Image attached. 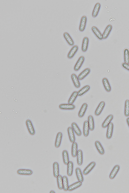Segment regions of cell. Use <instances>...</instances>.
Wrapping results in <instances>:
<instances>
[{
	"mask_svg": "<svg viewBox=\"0 0 129 193\" xmlns=\"http://www.w3.org/2000/svg\"><path fill=\"white\" fill-rule=\"evenodd\" d=\"M26 125L29 134L33 135L35 133V131L31 121L28 119L26 121Z\"/></svg>",
	"mask_w": 129,
	"mask_h": 193,
	"instance_id": "obj_1",
	"label": "cell"
},
{
	"mask_svg": "<svg viewBox=\"0 0 129 193\" xmlns=\"http://www.w3.org/2000/svg\"><path fill=\"white\" fill-rule=\"evenodd\" d=\"M17 173L20 175H30L33 174V172L30 169H21L18 170Z\"/></svg>",
	"mask_w": 129,
	"mask_h": 193,
	"instance_id": "obj_8",
	"label": "cell"
},
{
	"mask_svg": "<svg viewBox=\"0 0 129 193\" xmlns=\"http://www.w3.org/2000/svg\"><path fill=\"white\" fill-rule=\"evenodd\" d=\"M62 136V134L61 132H59L57 133L55 143V146L56 148H58L60 146Z\"/></svg>",
	"mask_w": 129,
	"mask_h": 193,
	"instance_id": "obj_15",
	"label": "cell"
},
{
	"mask_svg": "<svg viewBox=\"0 0 129 193\" xmlns=\"http://www.w3.org/2000/svg\"><path fill=\"white\" fill-rule=\"evenodd\" d=\"M119 169L120 166L118 165H116L114 167L109 175V178L110 179H113L115 178Z\"/></svg>",
	"mask_w": 129,
	"mask_h": 193,
	"instance_id": "obj_12",
	"label": "cell"
},
{
	"mask_svg": "<svg viewBox=\"0 0 129 193\" xmlns=\"http://www.w3.org/2000/svg\"><path fill=\"white\" fill-rule=\"evenodd\" d=\"M71 78L75 87L77 88H79L80 83L76 75L75 74H73L71 75Z\"/></svg>",
	"mask_w": 129,
	"mask_h": 193,
	"instance_id": "obj_16",
	"label": "cell"
},
{
	"mask_svg": "<svg viewBox=\"0 0 129 193\" xmlns=\"http://www.w3.org/2000/svg\"><path fill=\"white\" fill-rule=\"evenodd\" d=\"M67 130L69 140L71 142L73 143L75 140L73 129L72 127H68Z\"/></svg>",
	"mask_w": 129,
	"mask_h": 193,
	"instance_id": "obj_13",
	"label": "cell"
},
{
	"mask_svg": "<svg viewBox=\"0 0 129 193\" xmlns=\"http://www.w3.org/2000/svg\"><path fill=\"white\" fill-rule=\"evenodd\" d=\"M103 84L106 90L108 92H110L111 90V88L108 80L105 77L103 78L102 80Z\"/></svg>",
	"mask_w": 129,
	"mask_h": 193,
	"instance_id": "obj_17",
	"label": "cell"
},
{
	"mask_svg": "<svg viewBox=\"0 0 129 193\" xmlns=\"http://www.w3.org/2000/svg\"><path fill=\"white\" fill-rule=\"evenodd\" d=\"M90 69L86 68L84 69L78 75V78L79 80H81L83 79L90 72Z\"/></svg>",
	"mask_w": 129,
	"mask_h": 193,
	"instance_id": "obj_14",
	"label": "cell"
},
{
	"mask_svg": "<svg viewBox=\"0 0 129 193\" xmlns=\"http://www.w3.org/2000/svg\"><path fill=\"white\" fill-rule=\"evenodd\" d=\"M57 180L58 188L60 189H62L63 188V184L62 176L59 175L57 177Z\"/></svg>",
	"mask_w": 129,
	"mask_h": 193,
	"instance_id": "obj_38",
	"label": "cell"
},
{
	"mask_svg": "<svg viewBox=\"0 0 129 193\" xmlns=\"http://www.w3.org/2000/svg\"><path fill=\"white\" fill-rule=\"evenodd\" d=\"M84 60V57L83 56H81L79 58L74 67V69L75 71H77L79 70Z\"/></svg>",
	"mask_w": 129,
	"mask_h": 193,
	"instance_id": "obj_3",
	"label": "cell"
},
{
	"mask_svg": "<svg viewBox=\"0 0 129 193\" xmlns=\"http://www.w3.org/2000/svg\"><path fill=\"white\" fill-rule=\"evenodd\" d=\"M91 30L94 35L99 40L103 39V35L101 32L95 26H93L91 28Z\"/></svg>",
	"mask_w": 129,
	"mask_h": 193,
	"instance_id": "obj_5",
	"label": "cell"
},
{
	"mask_svg": "<svg viewBox=\"0 0 129 193\" xmlns=\"http://www.w3.org/2000/svg\"><path fill=\"white\" fill-rule=\"evenodd\" d=\"M124 62L129 64V50L127 48L124 49L123 51Z\"/></svg>",
	"mask_w": 129,
	"mask_h": 193,
	"instance_id": "obj_33",
	"label": "cell"
},
{
	"mask_svg": "<svg viewBox=\"0 0 129 193\" xmlns=\"http://www.w3.org/2000/svg\"><path fill=\"white\" fill-rule=\"evenodd\" d=\"M101 4L99 3H97L95 4L92 13V16L93 17H95L97 16Z\"/></svg>",
	"mask_w": 129,
	"mask_h": 193,
	"instance_id": "obj_26",
	"label": "cell"
},
{
	"mask_svg": "<svg viewBox=\"0 0 129 193\" xmlns=\"http://www.w3.org/2000/svg\"><path fill=\"white\" fill-rule=\"evenodd\" d=\"M71 126L73 130L77 135L80 136L82 134L81 131L77 124L75 122H73Z\"/></svg>",
	"mask_w": 129,
	"mask_h": 193,
	"instance_id": "obj_30",
	"label": "cell"
},
{
	"mask_svg": "<svg viewBox=\"0 0 129 193\" xmlns=\"http://www.w3.org/2000/svg\"><path fill=\"white\" fill-rule=\"evenodd\" d=\"M95 164L94 162H91L83 170V174L84 175H87L88 174L94 167Z\"/></svg>",
	"mask_w": 129,
	"mask_h": 193,
	"instance_id": "obj_6",
	"label": "cell"
},
{
	"mask_svg": "<svg viewBox=\"0 0 129 193\" xmlns=\"http://www.w3.org/2000/svg\"><path fill=\"white\" fill-rule=\"evenodd\" d=\"M63 189L65 191L68 190V180L67 177L66 176L62 177Z\"/></svg>",
	"mask_w": 129,
	"mask_h": 193,
	"instance_id": "obj_37",
	"label": "cell"
},
{
	"mask_svg": "<svg viewBox=\"0 0 129 193\" xmlns=\"http://www.w3.org/2000/svg\"><path fill=\"white\" fill-rule=\"evenodd\" d=\"M90 86L89 85H86L81 88L77 92L78 96H81L87 92L90 89Z\"/></svg>",
	"mask_w": 129,
	"mask_h": 193,
	"instance_id": "obj_20",
	"label": "cell"
},
{
	"mask_svg": "<svg viewBox=\"0 0 129 193\" xmlns=\"http://www.w3.org/2000/svg\"><path fill=\"white\" fill-rule=\"evenodd\" d=\"M88 119L89 129L91 131H92L94 128V123L92 116L91 115H89Z\"/></svg>",
	"mask_w": 129,
	"mask_h": 193,
	"instance_id": "obj_32",
	"label": "cell"
},
{
	"mask_svg": "<svg viewBox=\"0 0 129 193\" xmlns=\"http://www.w3.org/2000/svg\"><path fill=\"white\" fill-rule=\"evenodd\" d=\"M78 145L76 142L73 143L72 147V155L73 157H75L77 155Z\"/></svg>",
	"mask_w": 129,
	"mask_h": 193,
	"instance_id": "obj_31",
	"label": "cell"
},
{
	"mask_svg": "<svg viewBox=\"0 0 129 193\" xmlns=\"http://www.w3.org/2000/svg\"><path fill=\"white\" fill-rule=\"evenodd\" d=\"M89 39L87 37H85L83 39L82 45L81 50L83 52H86L88 49Z\"/></svg>",
	"mask_w": 129,
	"mask_h": 193,
	"instance_id": "obj_11",
	"label": "cell"
},
{
	"mask_svg": "<svg viewBox=\"0 0 129 193\" xmlns=\"http://www.w3.org/2000/svg\"><path fill=\"white\" fill-rule=\"evenodd\" d=\"M124 114L126 117L129 116V100H126L125 102Z\"/></svg>",
	"mask_w": 129,
	"mask_h": 193,
	"instance_id": "obj_39",
	"label": "cell"
},
{
	"mask_svg": "<svg viewBox=\"0 0 129 193\" xmlns=\"http://www.w3.org/2000/svg\"><path fill=\"white\" fill-rule=\"evenodd\" d=\"M87 104L86 103H84L82 105L78 113L79 117L81 118L84 116L87 108Z\"/></svg>",
	"mask_w": 129,
	"mask_h": 193,
	"instance_id": "obj_22",
	"label": "cell"
},
{
	"mask_svg": "<svg viewBox=\"0 0 129 193\" xmlns=\"http://www.w3.org/2000/svg\"><path fill=\"white\" fill-rule=\"evenodd\" d=\"M87 21V18L86 16H83L82 17L79 27V30L80 31H83L85 29Z\"/></svg>",
	"mask_w": 129,
	"mask_h": 193,
	"instance_id": "obj_2",
	"label": "cell"
},
{
	"mask_svg": "<svg viewBox=\"0 0 129 193\" xmlns=\"http://www.w3.org/2000/svg\"><path fill=\"white\" fill-rule=\"evenodd\" d=\"M75 107L74 105L69 104H61L59 106V108L62 110H72L74 109Z\"/></svg>",
	"mask_w": 129,
	"mask_h": 193,
	"instance_id": "obj_10",
	"label": "cell"
},
{
	"mask_svg": "<svg viewBox=\"0 0 129 193\" xmlns=\"http://www.w3.org/2000/svg\"><path fill=\"white\" fill-rule=\"evenodd\" d=\"M112 29V26L110 24L108 25L105 28L103 34V39H106L109 35Z\"/></svg>",
	"mask_w": 129,
	"mask_h": 193,
	"instance_id": "obj_21",
	"label": "cell"
},
{
	"mask_svg": "<svg viewBox=\"0 0 129 193\" xmlns=\"http://www.w3.org/2000/svg\"><path fill=\"white\" fill-rule=\"evenodd\" d=\"M53 175L55 177L57 178L59 175V164L58 162H54L53 164Z\"/></svg>",
	"mask_w": 129,
	"mask_h": 193,
	"instance_id": "obj_24",
	"label": "cell"
},
{
	"mask_svg": "<svg viewBox=\"0 0 129 193\" xmlns=\"http://www.w3.org/2000/svg\"><path fill=\"white\" fill-rule=\"evenodd\" d=\"M89 129L88 121H85L84 122L83 127V134L85 136L87 137L88 135Z\"/></svg>",
	"mask_w": 129,
	"mask_h": 193,
	"instance_id": "obj_28",
	"label": "cell"
},
{
	"mask_svg": "<svg viewBox=\"0 0 129 193\" xmlns=\"http://www.w3.org/2000/svg\"><path fill=\"white\" fill-rule=\"evenodd\" d=\"M50 193H55V192L54 191H53V190H51L50 191Z\"/></svg>",
	"mask_w": 129,
	"mask_h": 193,
	"instance_id": "obj_42",
	"label": "cell"
},
{
	"mask_svg": "<svg viewBox=\"0 0 129 193\" xmlns=\"http://www.w3.org/2000/svg\"><path fill=\"white\" fill-rule=\"evenodd\" d=\"M63 35L65 39L69 45L72 46L74 45V41L68 33L64 32L63 33Z\"/></svg>",
	"mask_w": 129,
	"mask_h": 193,
	"instance_id": "obj_18",
	"label": "cell"
},
{
	"mask_svg": "<svg viewBox=\"0 0 129 193\" xmlns=\"http://www.w3.org/2000/svg\"><path fill=\"white\" fill-rule=\"evenodd\" d=\"M113 118V116L112 115H108L105 119L102 124V127L103 128H105L107 127L109 124L111 122Z\"/></svg>",
	"mask_w": 129,
	"mask_h": 193,
	"instance_id": "obj_19",
	"label": "cell"
},
{
	"mask_svg": "<svg viewBox=\"0 0 129 193\" xmlns=\"http://www.w3.org/2000/svg\"><path fill=\"white\" fill-rule=\"evenodd\" d=\"M67 165V174L68 176H71L72 175L73 172V163L72 162L70 161Z\"/></svg>",
	"mask_w": 129,
	"mask_h": 193,
	"instance_id": "obj_34",
	"label": "cell"
},
{
	"mask_svg": "<svg viewBox=\"0 0 129 193\" xmlns=\"http://www.w3.org/2000/svg\"><path fill=\"white\" fill-rule=\"evenodd\" d=\"M77 161L78 165H81L83 162V153L81 150L78 151L77 154Z\"/></svg>",
	"mask_w": 129,
	"mask_h": 193,
	"instance_id": "obj_25",
	"label": "cell"
},
{
	"mask_svg": "<svg viewBox=\"0 0 129 193\" xmlns=\"http://www.w3.org/2000/svg\"><path fill=\"white\" fill-rule=\"evenodd\" d=\"M76 175L79 181L82 182L83 181V178L80 168H77L75 170Z\"/></svg>",
	"mask_w": 129,
	"mask_h": 193,
	"instance_id": "obj_29",
	"label": "cell"
},
{
	"mask_svg": "<svg viewBox=\"0 0 129 193\" xmlns=\"http://www.w3.org/2000/svg\"><path fill=\"white\" fill-rule=\"evenodd\" d=\"M62 156L63 163L65 165H67L69 162L68 152L66 150H64L62 152Z\"/></svg>",
	"mask_w": 129,
	"mask_h": 193,
	"instance_id": "obj_36",
	"label": "cell"
},
{
	"mask_svg": "<svg viewBox=\"0 0 129 193\" xmlns=\"http://www.w3.org/2000/svg\"><path fill=\"white\" fill-rule=\"evenodd\" d=\"M95 144L99 153L102 155L104 154L105 153L104 150L100 142L98 141H96Z\"/></svg>",
	"mask_w": 129,
	"mask_h": 193,
	"instance_id": "obj_23",
	"label": "cell"
},
{
	"mask_svg": "<svg viewBox=\"0 0 129 193\" xmlns=\"http://www.w3.org/2000/svg\"><path fill=\"white\" fill-rule=\"evenodd\" d=\"M126 122L128 125L129 127V117L127 118L126 119Z\"/></svg>",
	"mask_w": 129,
	"mask_h": 193,
	"instance_id": "obj_41",
	"label": "cell"
},
{
	"mask_svg": "<svg viewBox=\"0 0 129 193\" xmlns=\"http://www.w3.org/2000/svg\"><path fill=\"white\" fill-rule=\"evenodd\" d=\"M113 129V123L111 122L107 126L106 136L108 139H110L112 136Z\"/></svg>",
	"mask_w": 129,
	"mask_h": 193,
	"instance_id": "obj_4",
	"label": "cell"
},
{
	"mask_svg": "<svg viewBox=\"0 0 129 193\" xmlns=\"http://www.w3.org/2000/svg\"><path fill=\"white\" fill-rule=\"evenodd\" d=\"M105 105V102L102 101L101 102L99 105L95 112V114L96 116L100 115L103 110Z\"/></svg>",
	"mask_w": 129,
	"mask_h": 193,
	"instance_id": "obj_7",
	"label": "cell"
},
{
	"mask_svg": "<svg viewBox=\"0 0 129 193\" xmlns=\"http://www.w3.org/2000/svg\"><path fill=\"white\" fill-rule=\"evenodd\" d=\"M78 48V46L77 45L73 46L68 54V58L69 59H71L73 58L77 52Z\"/></svg>",
	"mask_w": 129,
	"mask_h": 193,
	"instance_id": "obj_9",
	"label": "cell"
},
{
	"mask_svg": "<svg viewBox=\"0 0 129 193\" xmlns=\"http://www.w3.org/2000/svg\"><path fill=\"white\" fill-rule=\"evenodd\" d=\"M82 184V182L79 181L76 182L69 186L68 190L69 191H73L80 187Z\"/></svg>",
	"mask_w": 129,
	"mask_h": 193,
	"instance_id": "obj_27",
	"label": "cell"
},
{
	"mask_svg": "<svg viewBox=\"0 0 129 193\" xmlns=\"http://www.w3.org/2000/svg\"><path fill=\"white\" fill-rule=\"evenodd\" d=\"M121 66L123 68L129 71V64L123 62Z\"/></svg>",
	"mask_w": 129,
	"mask_h": 193,
	"instance_id": "obj_40",
	"label": "cell"
},
{
	"mask_svg": "<svg viewBox=\"0 0 129 193\" xmlns=\"http://www.w3.org/2000/svg\"><path fill=\"white\" fill-rule=\"evenodd\" d=\"M77 96V92L76 91L73 92L68 100V104H73L76 100Z\"/></svg>",
	"mask_w": 129,
	"mask_h": 193,
	"instance_id": "obj_35",
	"label": "cell"
}]
</instances>
